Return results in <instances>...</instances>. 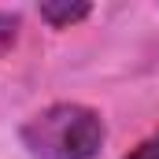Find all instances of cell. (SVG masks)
Here are the masks:
<instances>
[{"label": "cell", "instance_id": "cell-4", "mask_svg": "<svg viewBox=\"0 0 159 159\" xmlns=\"http://www.w3.org/2000/svg\"><path fill=\"white\" fill-rule=\"evenodd\" d=\"M122 159H159V129H156V133H148L137 148H129Z\"/></svg>", "mask_w": 159, "mask_h": 159}, {"label": "cell", "instance_id": "cell-1", "mask_svg": "<svg viewBox=\"0 0 159 159\" xmlns=\"http://www.w3.org/2000/svg\"><path fill=\"white\" fill-rule=\"evenodd\" d=\"M19 144L30 159H100L107 122L93 104L56 100L19 126Z\"/></svg>", "mask_w": 159, "mask_h": 159}, {"label": "cell", "instance_id": "cell-2", "mask_svg": "<svg viewBox=\"0 0 159 159\" xmlns=\"http://www.w3.org/2000/svg\"><path fill=\"white\" fill-rule=\"evenodd\" d=\"M37 15H41V22H48L52 30H70V26H78V22H85L93 15V4H70V0H63V4H41Z\"/></svg>", "mask_w": 159, "mask_h": 159}, {"label": "cell", "instance_id": "cell-3", "mask_svg": "<svg viewBox=\"0 0 159 159\" xmlns=\"http://www.w3.org/2000/svg\"><path fill=\"white\" fill-rule=\"evenodd\" d=\"M19 30H22V15L0 7V56H7V52L19 44Z\"/></svg>", "mask_w": 159, "mask_h": 159}]
</instances>
